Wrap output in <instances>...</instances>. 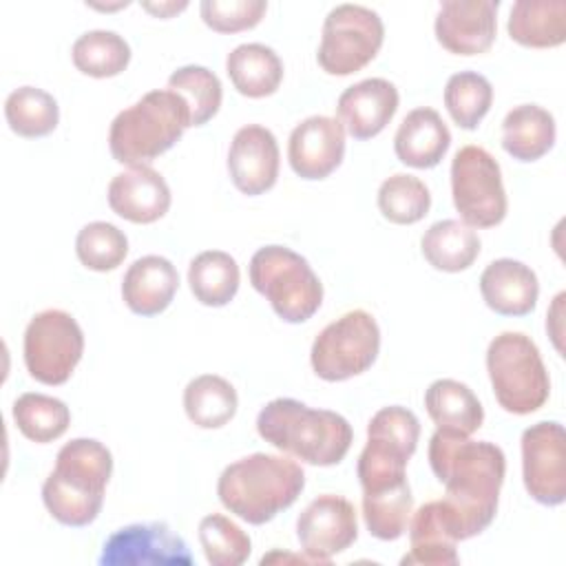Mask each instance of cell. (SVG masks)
<instances>
[{"label": "cell", "mask_w": 566, "mask_h": 566, "mask_svg": "<svg viewBox=\"0 0 566 566\" xmlns=\"http://www.w3.org/2000/svg\"><path fill=\"white\" fill-rule=\"evenodd\" d=\"M429 464L444 484L442 515L455 542L480 535L497 513L504 484V451L489 440L438 431L429 440Z\"/></svg>", "instance_id": "cell-1"}, {"label": "cell", "mask_w": 566, "mask_h": 566, "mask_svg": "<svg viewBox=\"0 0 566 566\" xmlns=\"http://www.w3.org/2000/svg\"><path fill=\"white\" fill-rule=\"evenodd\" d=\"M111 473L113 455L106 444L75 438L57 451L55 467L42 484V502L60 524L88 526L102 511Z\"/></svg>", "instance_id": "cell-2"}, {"label": "cell", "mask_w": 566, "mask_h": 566, "mask_svg": "<svg viewBox=\"0 0 566 566\" xmlns=\"http://www.w3.org/2000/svg\"><path fill=\"white\" fill-rule=\"evenodd\" d=\"M256 431L279 451L314 467L338 464L354 440L347 418L294 398L270 400L256 416Z\"/></svg>", "instance_id": "cell-3"}, {"label": "cell", "mask_w": 566, "mask_h": 566, "mask_svg": "<svg viewBox=\"0 0 566 566\" xmlns=\"http://www.w3.org/2000/svg\"><path fill=\"white\" fill-rule=\"evenodd\" d=\"M305 486L301 464L285 455L252 453L228 464L217 482L221 504L248 524L261 526L290 509Z\"/></svg>", "instance_id": "cell-4"}, {"label": "cell", "mask_w": 566, "mask_h": 566, "mask_svg": "<svg viewBox=\"0 0 566 566\" xmlns=\"http://www.w3.org/2000/svg\"><path fill=\"white\" fill-rule=\"evenodd\" d=\"M190 124L186 99L170 91H148L133 106L119 111L108 130V148L115 161L144 166L170 150Z\"/></svg>", "instance_id": "cell-5"}, {"label": "cell", "mask_w": 566, "mask_h": 566, "mask_svg": "<svg viewBox=\"0 0 566 566\" xmlns=\"http://www.w3.org/2000/svg\"><path fill=\"white\" fill-rule=\"evenodd\" d=\"M486 371L495 400L509 413L526 416L548 400V371L537 345L522 332H502L489 343Z\"/></svg>", "instance_id": "cell-6"}, {"label": "cell", "mask_w": 566, "mask_h": 566, "mask_svg": "<svg viewBox=\"0 0 566 566\" xmlns=\"http://www.w3.org/2000/svg\"><path fill=\"white\" fill-rule=\"evenodd\" d=\"M250 283L285 323H305L323 303L321 279L305 256L285 245H265L252 254Z\"/></svg>", "instance_id": "cell-7"}, {"label": "cell", "mask_w": 566, "mask_h": 566, "mask_svg": "<svg viewBox=\"0 0 566 566\" xmlns=\"http://www.w3.org/2000/svg\"><path fill=\"white\" fill-rule=\"evenodd\" d=\"M420 438L413 411L400 405L382 407L367 424V444L358 458L363 493H376L407 482V462Z\"/></svg>", "instance_id": "cell-8"}, {"label": "cell", "mask_w": 566, "mask_h": 566, "mask_svg": "<svg viewBox=\"0 0 566 566\" xmlns=\"http://www.w3.org/2000/svg\"><path fill=\"white\" fill-rule=\"evenodd\" d=\"M380 349V329L365 310L345 312L314 338L310 360L318 378L340 382L367 371Z\"/></svg>", "instance_id": "cell-9"}, {"label": "cell", "mask_w": 566, "mask_h": 566, "mask_svg": "<svg viewBox=\"0 0 566 566\" xmlns=\"http://www.w3.org/2000/svg\"><path fill=\"white\" fill-rule=\"evenodd\" d=\"M451 197L462 223L493 228L506 217V190L497 159L482 146H462L451 161Z\"/></svg>", "instance_id": "cell-10"}, {"label": "cell", "mask_w": 566, "mask_h": 566, "mask_svg": "<svg viewBox=\"0 0 566 566\" xmlns=\"http://www.w3.org/2000/svg\"><path fill=\"white\" fill-rule=\"evenodd\" d=\"M385 24L363 4H336L323 22L318 66L329 75H352L367 66L380 51Z\"/></svg>", "instance_id": "cell-11"}, {"label": "cell", "mask_w": 566, "mask_h": 566, "mask_svg": "<svg viewBox=\"0 0 566 566\" xmlns=\"http://www.w3.org/2000/svg\"><path fill=\"white\" fill-rule=\"evenodd\" d=\"M84 354V334L64 310L38 312L24 329V365L42 385H64Z\"/></svg>", "instance_id": "cell-12"}, {"label": "cell", "mask_w": 566, "mask_h": 566, "mask_svg": "<svg viewBox=\"0 0 566 566\" xmlns=\"http://www.w3.org/2000/svg\"><path fill=\"white\" fill-rule=\"evenodd\" d=\"M522 478L535 502L557 506L566 500V431L557 420H542L524 429Z\"/></svg>", "instance_id": "cell-13"}, {"label": "cell", "mask_w": 566, "mask_h": 566, "mask_svg": "<svg viewBox=\"0 0 566 566\" xmlns=\"http://www.w3.org/2000/svg\"><path fill=\"white\" fill-rule=\"evenodd\" d=\"M102 566H190L188 544L166 522L128 524L102 546Z\"/></svg>", "instance_id": "cell-14"}, {"label": "cell", "mask_w": 566, "mask_h": 566, "mask_svg": "<svg viewBox=\"0 0 566 566\" xmlns=\"http://www.w3.org/2000/svg\"><path fill=\"white\" fill-rule=\"evenodd\" d=\"M296 537L314 564H329L334 555L347 551L358 537L354 504L340 495H318L301 511Z\"/></svg>", "instance_id": "cell-15"}, {"label": "cell", "mask_w": 566, "mask_h": 566, "mask_svg": "<svg viewBox=\"0 0 566 566\" xmlns=\"http://www.w3.org/2000/svg\"><path fill=\"white\" fill-rule=\"evenodd\" d=\"M500 0H444L436 15V40L455 55L491 49L497 31Z\"/></svg>", "instance_id": "cell-16"}, {"label": "cell", "mask_w": 566, "mask_h": 566, "mask_svg": "<svg viewBox=\"0 0 566 566\" xmlns=\"http://www.w3.org/2000/svg\"><path fill=\"white\" fill-rule=\"evenodd\" d=\"M345 157V128L336 117L312 115L294 126L287 159L301 179L329 177Z\"/></svg>", "instance_id": "cell-17"}, {"label": "cell", "mask_w": 566, "mask_h": 566, "mask_svg": "<svg viewBox=\"0 0 566 566\" xmlns=\"http://www.w3.org/2000/svg\"><path fill=\"white\" fill-rule=\"evenodd\" d=\"M228 172L237 190L248 197L268 192L279 177V144L261 124L241 126L228 150Z\"/></svg>", "instance_id": "cell-18"}, {"label": "cell", "mask_w": 566, "mask_h": 566, "mask_svg": "<svg viewBox=\"0 0 566 566\" xmlns=\"http://www.w3.org/2000/svg\"><path fill=\"white\" fill-rule=\"evenodd\" d=\"M398 88L385 77H367L347 86L336 104L338 122L354 139L376 137L398 111Z\"/></svg>", "instance_id": "cell-19"}, {"label": "cell", "mask_w": 566, "mask_h": 566, "mask_svg": "<svg viewBox=\"0 0 566 566\" xmlns=\"http://www.w3.org/2000/svg\"><path fill=\"white\" fill-rule=\"evenodd\" d=\"M106 197L111 210L133 223H153L161 219L172 199L166 179L148 164L130 166L115 175L108 184Z\"/></svg>", "instance_id": "cell-20"}, {"label": "cell", "mask_w": 566, "mask_h": 566, "mask_svg": "<svg viewBox=\"0 0 566 566\" xmlns=\"http://www.w3.org/2000/svg\"><path fill=\"white\" fill-rule=\"evenodd\" d=\"M480 292L495 314L526 316L537 305L539 283L526 263L515 259H495L480 276Z\"/></svg>", "instance_id": "cell-21"}, {"label": "cell", "mask_w": 566, "mask_h": 566, "mask_svg": "<svg viewBox=\"0 0 566 566\" xmlns=\"http://www.w3.org/2000/svg\"><path fill=\"white\" fill-rule=\"evenodd\" d=\"M177 287V268L166 256L146 254L128 265L122 281V298L130 312L155 316L172 303Z\"/></svg>", "instance_id": "cell-22"}, {"label": "cell", "mask_w": 566, "mask_h": 566, "mask_svg": "<svg viewBox=\"0 0 566 566\" xmlns=\"http://www.w3.org/2000/svg\"><path fill=\"white\" fill-rule=\"evenodd\" d=\"M451 146V133L438 111L429 106L413 108L400 122L394 150L396 157L411 168H433L442 161Z\"/></svg>", "instance_id": "cell-23"}, {"label": "cell", "mask_w": 566, "mask_h": 566, "mask_svg": "<svg viewBox=\"0 0 566 566\" xmlns=\"http://www.w3.org/2000/svg\"><path fill=\"white\" fill-rule=\"evenodd\" d=\"M424 407L438 431L471 436L484 422V409L478 396L460 380L438 378L424 391Z\"/></svg>", "instance_id": "cell-24"}, {"label": "cell", "mask_w": 566, "mask_h": 566, "mask_svg": "<svg viewBox=\"0 0 566 566\" xmlns=\"http://www.w3.org/2000/svg\"><path fill=\"white\" fill-rule=\"evenodd\" d=\"M506 31L511 40L531 49H553L566 40V0H517Z\"/></svg>", "instance_id": "cell-25"}, {"label": "cell", "mask_w": 566, "mask_h": 566, "mask_svg": "<svg viewBox=\"0 0 566 566\" xmlns=\"http://www.w3.org/2000/svg\"><path fill=\"white\" fill-rule=\"evenodd\" d=\"M409 544L411 551L400 559L402 566H455L460 562L440 500L422 504L409 517Z\"/></svg>", "instance_id": "cell-26"}, {"label": "cell", "mask_w": 566, "mask_h": 566, "mask_svg": "<svg viewBox=\"0 0 566 566\" xmlns=\"http://www.w3.org/2000/svg\"><path fill=\"white\" fill-rule=\"evenodd\" d=\"M555 117L537 104L511 108L502 122V148L517 161H537L555 144Z\"/></svg>", "instance_id": "cell-27"}, {"label": "cell", "mask_w": 566, "mask_h": 566, "mask_svg": "<svg viewBox=\"0 0 566 566\" xmlns=\"http://www.w3.org/2000/svg\"><path fill=\"white\" fill-rule=\"evenodd\" d=\"M226 73L232 86L245 97H268L283 80V62L274 49L261 42L234 46L226 57Z\"/></svg>", "instance_id": "cell-28"}, {"label": "cell", "mask_w": 566, "mask_h": 566, "mask_svg": "<svg viewBox=\"0 0 566 566\" xmlns=\"http://www.w3.org/2000/svg\"><path fill=\"white\" fill-rule=\"evenodd\" d=\"M420 250L436 270L462 272L478 259L480 237L471 226L458 219H442L422 234Z\"/></svg>", "instance_id": "cell-29"}, {"label": "cell", "mask_w": 566, "mask_h": 566, "mask_svg": "<svg viewBox=\"0 0 566 566\" xmlns=\"http://www.w3.org/2000/svg\"><path fill=\"white\" fill-rule=\"evenodd\" d=\"M237 389L217 374H201L184 389V409L192 424L201 429H219L237 413Z\"/></svg>", "instance_id": "cell-30"}, {"label": "cell", "mask_w": 566, "mask_h": 566, "mask_svg": "<svg viewBox=\"0 0 566 566\" xmlns=\"http://www.w3.org/2000/svg\"><path fill=\"white\" fill-rule=\"evenodd\" d=\"M241 272L237 261L223 250H206L188 265L190 292L201 305L223 307L239 290Z\"/></svg>", "instance_id": "cell-31"}, {"label": "cell", "mask_w": 566, "mask_h": 566, "mask_svg": "<svg viewBox=\"0 0 566 566\" xmlns=\"http://www.w3.org/2000/svg\"><path fill=\"white\" fill-rule=\"evenodd\" d=\"M11 413L20 433L38 444L57 440L71 424L69 407L60 398L38 391H27L18 396Z\"/></svg>", "instance_id": "cell-32"}, {"label": "cell", "mask_w": 566, "mask_h": 566, "mask_svg": "<svg viewBox=\"0 0 566 566\" xmlns=\"http://www.w3.org/2000/svg\"><path fill=\"white\" fill-rule=\"evenodd\" d=\"M71 57L77 71L91 77H115L130 62L128 42L106 29H93L82 33L71 49Z\"/></svg>", "instance_id": "cell-33"}, {"label": "cell", "mask_w": 566, "mask_h": 566, "mask_svg": "<svg viewBox=\"0 0 566 566\" xmlns=\"http://www.w3.org/2000/svg\"><path fill=\"white\" fill-rule=\"evenodd\" d=\"M4 117L15 135L44 137L55 130L60 122V108L51 93L38 86H20L7 97Z\"/></svg>", "instance_id": "cell-34"}, {"label": "cell", "mask_w": 566, "mask_h": 566, "mask_svg": "<svg viewBox=\"0 0 566 566\" xmlns=\"http://www.w3.org/2000/svg\"><path fill=\"white\" fill-rule=\"evenodd\" d=\"M413 513V495L409 482H400L396 486L363 493V517L367 531L382 542L398 539L409 524Z\"/></svg>", "instance_id": "cell-35"}, {"label": "cell", "mask_w": 566, "mask_h": 566, "mask_svg": "<svg viewBox=\"0 0 566 566\" xmlns=\"http://www.w3.org/2000/svg\"><path fill=\"white\" fill-rule=\"evenodd\" d=\"M493 102L491 82L475 71H460L447 80L444 106L451 119L464 128L473 130L484 119Z\"/></svg>", "instance_id": "cell-36"}, {"label": "cell", "mask_w": 566, "mask_h": 566, "mask_svg": "<svg viewBox=\"0 0 566 566\" xmlns=\"http://www.w3.org/2000/svg\"><path fill=\"white\" fill-rule=\"evenodd\" d=\"M168 88L179 93L186 99L190 108L192 126H203L219 113L223 88L219 77L206 66H199V64L179 66L177 71L170 73Z\"/></svg>", "instance_id": "cell-37"}, {"label": "cell", "mask_w": 566, "mask_h": 566, "mask_svg": "<svg viewBox=\"0 0 566 566\" xmlns=\"http://www.w3.org/2000/svg\"><path fill=\"white\" fill-rule=\"evenodd\" d=\"M378 208L387 221L398 226H411L424 219V214L429 212L431 195L422 179L407 172H396L380 184Z\"/></svg>", "instance_id": "cell-38"}, {"label": "cell", "mask_w": 566, "mask_h": 566, "mask_svg": "<svg viewBox=\"0 0 566 566\" xmlns=\"http://www.w3.org/2000/svg\"><path fill=\"white\" fill-rule=\"evenodd\" d=\"M75 254L84 268L93 272H108L126 259L128 239L108 221H91L77 232Z\"/></svg>", "instance_id": "cell-39"}, {"label": "cell", "mask_w": 566, "mask_h": 566, "mask_svg": "<svg viewBox=\"0 0 566 566\" xmlns=\"http://www.w3.org/2000/svg\"><path fill=\"white\" fill-rule=\"evenodd\" d=\"M199 542L212 566H239L252 551L248 533L221 513H210L199 522Z\"/></svg>", "instance_id": "cell-40"}, {"label": "cell", "mask_w": 566, "mask_h": 566, "mask_svg": "<svg viewBox=\"0 0 566 566\" xmlns=\"http://www.w3.org/2000/svg\"><path fill=\"white\" fill-rule=\"evenodd\" d=\"M201 20L217 33H239L261 22L268 11L265 0H203Z\"/></svg>", "instance_id": "cell-41"}, {"label": "cell", "mask_w": 566, "mask_h": 566, "mask_svg": "<svg viewBox=\"0 0 566 566\" xmlns=\"http://www.w3.org/2000/svg\"><path fill=\"white\" fill-rule=\"evenodd\" d=\"M564 298H566V294L559 292L553 301V307H551L548 316H546V329H548L557 352H562V340L559 338H562V303H564Z\"/></svg>", "instance_id": "cell-42"}, {"label": "cell", "mask_w": 566, "mask_h": 566, "mask_svg": "<svg viewBox=\"0 0 566 566\" xmlns=\"http://www.w3.org/2000/svg\"><path fill=\"white\" fill-rule=\"evenodd\" d=\"M142 7H144L148 13H153L155 18H170V15L179 13V11H184V9L188 7V2H186V0H181V2H175V0H166V2H142Z\"/></svg>", "instance_id": "cell-43"}, {"label": "cell", "mask_w": 566, "mask_h": 566, "mask_svg": "<svg viewBox=\"0 0 566 566\" xmlns=\"http://www.w3.org/2000/svg\"><path fill=\"white\" fill-rule=\"evenodd\" d=\"M95 9H102V11H113V9H122V7H128V2H117V4H91Z\"/></svg>", "instance_id": "cell-44"}]
</instances>
